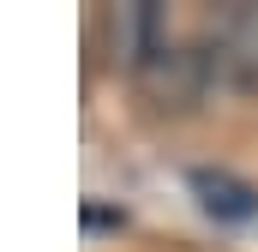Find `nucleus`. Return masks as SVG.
Returning a JSON list of instances; mask_svg holds the SVG:
<instances>
[{
	"mask_svg": "<svg viewBox=\"0 0 258 252\" xmlns=\"http://www.w3.org/2000/svg\"><path fill=\"white\" fill-rule=\"evenodd\" d=\"M210 72L228 90H258V0H234L210 30Z\"/></svg>",
	"mask_w": 258,
	"mask_h": 252,
	"instance_id": "nucleus-1",
	"label": "nucleus"
},
{
	"mask_svg": "<svg viewBox=\"0 0 258 252\" xmlns=\"http://www.w3.org/2000/svg\"><path fill=\"white\" fill-rule=\"evenodd\" d=\"M216 72H210V54H198V48H156L150 60L138 66V84H144V96L156 102V108H192L198 96H204V84H210Z\"/></svg>",
	"mask_w": 258,
	"mask_h": 252,
	"instance_id": "nucleus-2",
	"label": "nucleus"
},
{
	"mask_svg": "<svg viewBox=\"0 0 258 252\" xmlns=\"http://www.w3.org/2000/svg\"><path fill=\"white\" fill-rule=\"evenodd\" d=\"M192 192H198V204H204L216 222H246V216H258V186L240 180V174L192 168Z\"/></svg>",
	"mask_w": 258,
	"mask_h": 252,
	"instance_id": "nucleus-3",
	"label": "nucleus"
}]
</instances>
